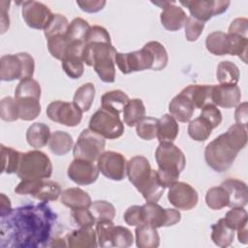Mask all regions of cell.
Returning a JSON list of instances; mask_svg holds the SVG:
<instances>
[{
	"instance_id": "38",
	"label": "cell",
	"mask_w": 248,
	"mask_h": 248,
	"mask_svg": "<svg viewBox=\"0 0 248 248\" xmlns=\"http://www.w3.org/2000/svg\"><path fill=\"white\" fill-rule=\"evenodd\" d=\"M206 205L213 210H219L229 206V195L224 187L217 186L207 190L205 195Z\"/></svg>"
},
{
	"instance_id": "63",
	"label": "cell",
	"mask_w": 248,
	"mask_h": 248,
	"mask_svg": "<svg viewBox=\"0 0 248 248\" xmlns=\"http://www.w3.org/2000/svg\"><path fill=\"white\" fill-rule=\"evenodd\" d=\"M65 241L66 240H64L63 238H53V239H50L48 246H50V247H61V246L65 247V246H67Z\"/></svg>"
},
{
	"instance_id": "32",
	"label": "cell",
	"mask_w": 248,
	"mask_h": 248,
	"mask_svg": "<svg viewBox=\"0 0 248 248\" xmlns=\"http://www.w3.org/2000/svg\"><path fill=\"white\" fill-rule=\"evenodd\" d=\"M122 113L123 121L127 126H136L143 117H145V107L142 100L139 98L129 100Z\"/></svg>"
},
{
	"instance_id": "30",
	"label": "cell",
	"mask_w": 248,
	"mask_h": 248,
	"mask_svg": "<svg viewBox=\"0 0 248 248\" xmlns=\"http://www.w3.org/2000/svg\"><path fill=\"white\" fill-rule=\"evenodd\" d=\"M73 137L64 131H55L50 134L48 140L49 150L57 156L66 155L73 148Z\"/></svg>"
},
{
	"instance_id": "9",
	"label": "cell",
	"mask_w": 248,
	"mask_h": 248,
	"mask_svg": "<svg viewBox=\"0 0 248 248\" xmlns=\"http://www.w3.org/2000/svg\"><path fill=\"white\" fill-rule=\"evenodd\" d=\"M15 192L18 195H30L43 202L56 201L62 193L59 184L48 179L21 180Z\"/></svg>"
},
{
	"instance_id": "22",
	"label": "cell",
	"mask_w": 248,
	"mask_h": 248,
	"mask_svg": "<svg viewBox=\"0 0 248 248\" xmlns=\"http://www.w3.org/2000/svg\"><path fill=\"white\" fill-rule=\"evenodd\" d=\"M66 241L70 248H95L98 245L96 231L92 227H80L73 231L67 235Z\"/></svg>"
},
{
	"instance_id": "20",
	"label": "cell",
	"mask_w": 248,
	"mask_h": 248,
	"mask_svg": "<svg viewBox=\"0 0 248 248\" xmlns=\"http://www.w3.org/2000/svg\"><path fill=\"white\" fill-rule=\"evenodd\" d=\"M240 100L241 91L236 84L213 85L211 96L213 105L225 108H231L240 104Z\"/></svg>"
},
{
	"instance_id": "51",
	"label": "cell",
	"mask_w": 248,
	"mask_h": 248,
	"mask_svg": "<svg viewBox=\"0 0 248 248\" xmlns=\"http://www.w3.org/2000/svg\"><path fill=\"white\" fill-rule=\"evenodd\" d=\"M224 220L234 231H237L242 226L248 224V214L243 207H232L229 210Z\"/></svg>"
},
{
	"instance_id": "47",
	"label": "cell",
	"mask_w": 248,
	"mask_h": 248,
	"mask_svg": "<svg viewBox=\"0 0 248 248\" xmlns=\"http://www.w3.org/2000/svg\"><path fill=\"white\" fill-rule=\"evenodd\" d=\"M89 210L96 222L101 220H113L115 217V208L113 204L106 201L93 202L89 206Z\"/></svg>"
},
{
	"instance_id": "60",
	"label": "cell",
	"mask_w": 248,
	"mask_h": 248,
	"mask_svg": "<svg viewBox=\"0 0 248 248\" xmlns=\"http://www.w3.org/2000/svg\"><path fill=\"white\" fill-rule=\"evenodd\" d=\"M1 202H0V217H3L5 215H7L8 213L11 212L12 208V204H11V201L10 199L5 195V194H1Z\"/></svg>"
},
{
	"instance_id": "56",
	"label": "cell",
	"mask_w": 248,
	"mask_h": 248,
	"mask_svg": "<svg viewBox=\"0 0 248 248\" xmlns=\"http://www.w3.org/2000/svg\"><path fill=\"white\" fill-rule=\"evenodd\" d=\"M123 219L129 226H140L143 224L141 205H132L128 207L124 212Z\"/></svg>"
},
{
	"instance_id": "29",
	"label": "cell",
	"mask_w": 248,
	"mask_h": 248,
	"mask_svg": "<svg viewBox=\"0 0 248 248\" xmlns=\"http://www.w3.org/2000/svg\"><path fill=\"white\" fill-rule=\"evenodd\" d=\"M50 138L49 127L45 123H34L26 131V140L31 147L39 149L48 143Z\"/></svg>"
},
{
	"instance_id": "62",
	"label": "cell",
	"mask_w": 248,
	"mask_h": 248,
	"mask_svg": "<svg viewBox=\"0 0 248 248\" xmlns=\"http://www.w3.org/2000/svg\"><path fill=\"white\" fill-rule=\"evenodd\" d=\"M247 225L242 226L241 228H239L237 230V238L239 240V242H241L242 244H247V240H248V231H247Z\"/></svg>"
},
{
	"instance_id": "24",
	"label": "cell",
	"mask_w": 248,
	"mask_h": 248,
	"mask_svg": "<svg viewBox=\"0 0 248 248\" xmlns=\"http://www.w3.org/2000/svg\"><path fill=\"white\" fill-rule=\"evenodd\" d=\"M212 88L213 85L190 84L182 89L180 93L185 95L192 102L195 108H202L204 106L212 104Z\"/></svg>"
},
{
	"instance_id": "27",
	"label": "cell",
	"mask_w": 248,
	"mask_h": 248,
	"mask_svg": "<svg viewBox=\"0 0 248 248\" xmlns=\"http://www.w3.org/2000/svg\"><path fill=\"white\" fill-rule=\"evenodd\" d=\"M179 132L178 123L170 114H164L158 119L157 139L160 142H172Z\"/></svg>"
},
{
	"instance_id": "48",
	"label": "cell",
	"mask_w": 248,
	"mask_h": 248,
	"mask_svg": "<svg viewBox=\"0 0 248 248\" xmlns=\"http://www.w3.org/2000/svg\"><path fill=\"white\" fill-rule=\"evenodd\" d=\"M157 123L158 119L154 117H143L136 125L137 135L144 140H151L157 138Z\"/></svg>"
},
{
	"instance_id": "43",
	"label": "cell",
	"mask_w": 248,
	"mask_h": 248,
	"mask_svg": "<svg viewBox=\"0 0 248 248\" xmlns=\"http://www.w3.org/2000/svg\"><path fill=\"white\" fill-rule=\"evenodd\" d=\"M109 242H110V247L127 248L133 244L134 236L129 229L122 226L114 225L110 232Z\"/></svg>"
},
{
	"instance_id": "49",
	"label": "cell",
	"mask_w": 248,
	"mask_h": 248,
	"mask_svg": "<svg viewBox=\"0 0 248 248\" xmlns=\"http://www.w3.org/2000/svg\"><path fill=\"white\" fill-rule=\"evenodd\" d=\"M62 68L69 78L77 79L83 75L84 62L78 56H68L62 60Z\"/></svg>"
},
{
	"instance_id": "40",
	"label": "cell",
	"mask_w": 248,
	"mask_h": 248,
	"mask_svg": "<svg viewBox=\"0 0 248 248\" xmlns=\"http://www.w3.org/2000/svg\"><path fill=\"white\" fill-rule=\"evenodd\" d=\"M228 35V54L238 56L244 63H247V47H248V37L229 34Z\"/></svg>"
},
{
	"instance_id": "28",
	"label": "cell",
	"mask_w": 248,
	"mask_h": 248,
	"mask_svg": "<svg viewBox=\"0 0 248 248\" xmlns=\"http://www.w3.org/2000/svg\"><path fill=\"white\" fill-rule=\"evenodd\" d=\"M136 244L139 248H156L160 244V236L157 229L148 224L137 226Z\"/></svg>"
},
{
	"instance_id": "15",
	"label": "cell",
	"mask_w": 248,
	"mask_h": 248,
	"mask_svg": "<svg viewBox=\"0 0 248 248\" xmlns=\"http://www.w3.org/2000/svg\"><path fill=\"white\" fill-rule=\"evenodd\" d=\"M97 167L107 178L114 181H120L126 175L127 161L121 153L115 151H105L99 156L97 160Z\"/></svg>"
},
{
	"instance_id": "8",
	"label": "cell",
	"mask_w": 248,
	"mask_h": 248,
	"mask_svg": "<svg viewBox=\"0 0 248 248\" xmlns=\"http://www.w3.org/2000/svg\"><path fill=\"white\" fill-rule=\"evenodd\" d=\"M89 129L105 139L114 140L123 135L124 125L118 114L100 108L91 116Z\"/></svg>"
},
{
	"instance_id": "5",
	"label": "cell",
	"mask_w": 248,
	"mask_h": 248,
	"mask_svg": "<svg viewBox=\"0 0 248 248\" xmlns=\"http://www.w3.org/2000/svg\"><path fill=\"white\" fill-rule=\"evenodd\" d=\"M239 151L227 134L224 133L206 145L204 159L207 166L213 170L224 172L232 167Z\"/></svg>"
},
{
	"instance_id": "44",
	"label": "cell",
	"mask_w": 248,
	"mask_h": 248,
	"mask_svg": "<svg viewBox=\"0 0 248 248\" xmlns=\"http://www.w3.org/2000/svg\"><path fill=\"white\" fill-rule=\"evenodd\" d=\"M69 24L70 23L65 16L61 14H53L49 22L44 29V34L46 39L57 35H66Z\"/></svg>"
},
{
	"instance_id": "54",
	"label": "cell",
	"mask_w": 248,
	"mask_h": 248,
	"mask_svg": "<svg viewBox=\"0 0 248 248\" xmlns=\"http://www.w3.org/2000/svg\"><path fill=\"white\" fill-rule=\"evenodd\" d=\"M201 116L206 119L211 127L217 128L222 122V113L220 109L213 104H208L202 108Z\"/></svg>"
},
{
	"instance_id": "41",
	"label": "cell",
	"mask_w": 248,
	"mask_h": 248,
	"mask_svg": "<svg viewBox=\"0 0 248 248\" xmlns=\"http://www.w3.org/2000/svg\"><path fill=\"white\" fill-rule=\"evenodd\" d=\"M152 54L153 56V71H161L166 68L169 57H168V52L165 48V46L157 42V41H150L146 43L144 46Z\"/></svg>"
},
{
	"instance_id": "12",
	"label": "cell",
	"mask_w": 248,
	"mask_h": 248,
	"mask_svg": "<svg viewBox=\"0 0 248 248\" xmlns=\"http://www.w3.org/2000/svg\"><path fill=\"white\" fill-rule=\"evenodd\" d=\"M143 224H148L156 229L162 227H170L178 223L181 214L174 208H163L157 202H146L141 205Z\"/></svg>"
},
{
	"instance_id": "21",
	"label": "cell",
	"mask_w": 248,
	"mask_h": 248,
	"mask_svg": "<svg viewBox=\"0 0 248 248\" xmlns=\"http://www.w3.org/2000/svg\"><path fill=\"white\" fill-rule=\"evenodd\" d=\"M229 195V206L244 207L248 202L247 185L238 179L229 178L221 183Z\"/></svg>"
},
{
	"instance_id": "55",
	"label": "cell",
	"mask_w": 248,
	"mask_h": 248,
	"mask_svg": "<svg viewBox=\"0 0 248 248\" xmlns=\"http://www.w3.org/2000/svg\"><path fill=\"white\" fill-rule=\"evenodd\" d=\"M72 216L79 227H92L96 223V220L89 208L73 209Z\"/></svg>"
},
{
	"instance_id": "50",
	"label": "cell",
	"mask_w": 248,
	"mask_h": 248,
	"mask_svg": "<svg viewBox=\"0 0 248 248\" xmlns=\"http://www.w3.org/2000/svg\"><path fill=\"white\" fill-rule=\"evenodd\" d=\"M1 119L7 122H13L19 119L18 107L15 98L5 97L0 103Z\"/></svg>"
},
{
	"instance_id": "57",
	"label": "cell",
	"mask_w": 248,
	"mask_h": 248,
	"mask_svg": "<svg viewBox=\"0 0 248 248\" xmlns=\"http://www.w3.org/2000/svg\"><path fill=\"white\" fill-rule=\"evenodd\" d=\"M229 34H237L247 37L248 19L245 17H237L233 19L229 26Z\"/></svg>"
},
{
	"instance_id": "33",
	"label": "cell",
	"mask_w": 248,
	"mask_h": 248,
	"mask_svg": "<svg viewBox=\"0 0 248 248\" xmlns=\"http://www.w3.org/2000/svg\"><path fill=\"white\" fill-rule=\"evenodd\" d=\"M18 107L19 119L24 121L34 120L41 113L40 99L33 97H25L16 99Z\"/></svg>"
},
{
	"instance_id": "1",
	"label": "cell",
	"mask_w": 248,
	"mask_h": 248,
	"mask_svg": "<svg viewBox=\"0 0 248 248\" xmlns=\"http://www.w3.org/2000/svg\"><path fill=\"white\" fill-rule=\"evenodd\" d=\"M57 215L40 202L16 207L0 220V246L38 248L48 246Z\"/></svg>"
},
{
	"instance_id": "14",
	"label": "cell",
	"mask_w": 248,
	"mask_h": 248,
	"mask_svg": "<svg viewBox=\"0 0 248 248\" xmlns=\"http://www.w3.org/2000/svg\"><path fill=\"white\" fill-rule=\"evenodd\" d=\"M180 4L189 10L192 17L202 22H206L211 17L225 13L231 2L220 0H188L180 1Z\"/></svg>"
},
{
	"instance_id": "17",
	"label": "cell",
	"mask_w": 248,
	"mask_h": 248,
	"mask_svg": "<svg viewBox=\"0 0 248 248\" xmlns=\"http://www.w3.org/2000/svg\"><path fill=\"white\" fill-rule=\"evenodd\" d=\"M168 200L177 209L190 210L194 208L199 201L197 191L188 183L176 181L169 187Z\"/></svg>"
},
{
	"instance_id": "25",
	"label": "cell",
	"mask_w": 248,
	"mask_h": 248,
	"mask_svg": "<svg viewBox=\"0 0 248 248\" xmlns=\"http://www.w3.org/2000/svg\"><path fill=\"white\" fill-rule=\"evenodd\" d=\"M61 202L73 209L89 208L92 203L90 196L80 188H68L61 193Z\"/></svg>"
},
{
	"instance_id": "3",
	"label": "cell",
	"mask_w": 248,
	"mask_h": 248,
	"mask_svg": "<svg viewBox=\"0 0 248 248\" xmlns=\"http://www.w3.org/2000/svg\"><path fill=\"white\" fill-rule=\"evenodd\" d=\"M116 49L111 42L85 43L82 60L87 66H92L100 79L107 83L115 80L114 56Z\"/></svg>"
},
{
	"instance_id": "46",
	"label": "cell",
	"mask_w": 248,
	"mask_h": 248,
	"mask_svg": "<svg viewBox=\"0 0 248 248\" xmlns=\"http://www.w3.org/2000/svg\"><path fill=\"white\" fill-rule=\"evenodd\" d=\"M70 42L66 35H57L47 39V48L51 56L58 60H63L68 53Z\"/></svg>"
},
{
	"instance_id": "36",
	"label": "cell",
	"mask_w": 248,
	"mask_h": 248,
	"mask_svg": "<svg viewBox=\"0 0 248 248\" xmlns=\"http://www.w3.org/2000/svg\"><path fill=\"white\" fill-rule=\"evenodd\" d=\"M206 49L214 55L222 56L228 54V35L222 31H214L205 39Z\"/></svg>"
},
{
	"instance_id": "13",
	"label": "cell",
	"mask_w": 248,
	"mask_h": 248,
	"mask_svg": "<svg viewBox=\"0 0 248 248\" xmlns=\"http://www.w3.org/2000/svg\"><path fill=\"white\" fill-rule=\"evenodd\" d=\"M47 117L67 127L78 126L82 119L81 109L74 103L64 101L51 102L46 108Z\"/></svg>"
},
{
	"instance_id": "2",
	"label": "cell",
	"mask_w": 248,
	"mask_h": 248,
	"mask_svg": "<svg viewBox=\"0 0 248 248\" xmlns=\"http://www.w3.org/2000/svg\"><path fill=\"white\" fill-rule=\"evenodd\" d=\"M126 173L129 181L142 195L146 202H157L165 191L159 180L157 170H152L144 156L132 157L127 162Z\"/></svg>"
},
{
	"instance_id": "31",
	"label": "cell",
	"mask_w": 248,
	"mask_h": 248,
	"mask_svg": "<svg viewBox=\"0 0 248 248\" xmlns=\"http://www.w3.org/2000/svg\"><path fill=\"white\" fill-rule=\"evenodd\" d=\"M211 239L219 247L230 246L234 238V230H232L224 220L221 218L217 223L211 226Z\"/></svg>"
},
{
	"instance_id": "26",
	"label": "cell",
	"mask_w": 248,
	"mask_h": 248,
	"mask_svg": "<svg viewBox=\"0 0 248 248\" xmlns=\"http://www.w3.org/2000/svg\"><path fill=\"white\" fill-rule=\"evenodd\" d=\"M129 96L122 90L116 89L106 92L101 98V108L113 112L115 114H120L127 103L129 102Z\"/></svg>"
},
{
	"instance_id": "61",
	"label": "cell",
	"mask_w": 248,
	"mask_h": 248,
	"mask_svg": "<svg viewBox=\"0 0 248 248\" xmlns=\"http://www.w3.org/2000/svg\"><path fill=\"white\" fill-rule=\"evenodd\" d=\"M10 19L9 15L7 13V8L4 7L3 2H1V33H5L6 30L9 28Z\"/></svg>"
},
{
	"instance_id": "39",
	"label": "cell",
	"mask_w": 248,
	"mask_h": 248,
	"mask_svg": "<svg viewBox=\"0 0 248 248\" xmlns=\"http://www.w3.org/2000/svg\"><path fill=\"white\" fill-rule=\"evenodd\" d=\"M1 162L2 172L5 173H16L21 152L1 144Z\"/></svg>"
},
{
	"instance_id": "34",
	"label": "cell",
	"mask_w": 248,
	"mask_h": 248,
	"mask_svg": "<svg viewBox=\"0 0 248 248\" xmlns=\"http://www.w3.org/2000/svg\"><path fill=\"white\" fill-rule=\"evenodd\" d=\"M216 77L220 84H236L240 73L238 67L231 61H222L218 64Z\"/></svg>"
},
{
	"instance_id": "18",
	"label": "cell",
	"mask_w": 248,
	"mask_h": 248,
	"mask_svg": "<svg viewBox=\"0 0 248 248\" xmlns=\"http://www.w3.org/2000/svg\"><path fill=\"white\" fill-rule=\"evenodd\" d=\"M99 169L94 162L75 159L68 167V177L78 185H89L94 183L99 176Z\"/></svg>"
},
{
	"instance_id": "52",
	"label": "cell",
	"mask_w": 248,
	"mask_h": 248,
	"mask_svg": "<svg viewBox=\"0 0 248 248\" xmlns=\"http://www.w3.org/2000/svg\"><path fill=\"white\" fill-rule=\"evenodd\" d=\"M114 227L112 220H101L96 222V234L98 245L101 247H110L109 237Z\"/></svg>"
},
{
	"instance_id": "37",
	"label": "cell",
	"mask_w": 248,
	"mask_h": 248,
	"mask_svg": "<svg viewBox=\"0 0 248 248\" xmlns=\"http://www.w3.org/2000/svg\"><path fill=\"white\" fill-rule=\"evenodd\" d=\"M213 128L209 122L201 115L191 120L188 125V135L196 141H204L211 135Z\"/></svg>"
},
{
	"instance_id": "10",
	"label": "cell",
	"mask_w": 248,
	"mask_h": 248,
	"mask_svg": "<svg viewBox=\"0 0 248 248\" xmlns=\"http://www.w3.org/2000/svg\"><path fill=\"white\" fill-rule=\"evenodd\" d=\"M106 140L92 130L84 129L73 147L75 159H82L94 162L104 152Z\"/></svg>"
},
{
	"instance_id": "42",
	"label": "cell",
	"mask_w": 248,
	"mask_h": 248,
	"mask_svg": "<svg viewBox=\"0 0 248 248\" xmlns=\"http://www.w3.org/2000/svg\"><path fill=\"white\" fill-rule=\"evenodd\" d=\"M90 27L91 26L85 19L76 17L69 24L66 38L69 42H85V37Z\"/></svg>"
},
{
	"instance_id": "23",
	"label": "cell",
	"mask_w": 248,
	"mask_h": 248,
	"mask_svg": "<svg viewBox=\"0 0 248 248\" xmlns=\"http://www.w3.org/2000/svg\"><path fill=\"white\" fill-rule=\"evenodd\" d=\"M169 110L176 121L186 123L189 122L194 114L195 107L192 102L182 93L172 98L169 105Z\"/></svg>"
},
{
	"instance_id": "19",
	"label": "cell",
	"mask_w": 248,
	"mask_h": 248,
	"mask_svg": "<svg viewBox=\"0 0 248 248\" xmlns=\"http://www.w3.org/2000/svg\"><path fill=\"white\" fill-rule=\"evenodd\" d=\"M152 3L163 9L160 15V20L167 30L178 31L184 26L188 16L181 7L175 5V2L158 1Z\"/></svg>"
},
{
	"instance_id": "35",
	"label": "cell",
	"mask_w": 248,
	"mask_h": 248,
	"mask_svg": "<svg viewBox=\"0 0 248 248\" xmlns=\"http://www.w3.org/2000/svg\"><path fill=\"white\" fill-rule=\"evenodd\" d=\"M95 98V86L91 82H87L79 86L74 95L73 103L77 105L81 111H88Z\"/></svg>"
},
{
	"instance_id": "6",
	"label": "cell",
	"mask_w": 248,
	"mask_h": 248,
	"mask_svg": "<svg viewBox=\"0 0 248 248\" xmlns=\"http://www.w3.org/2000/svg\"><path fill=\"white\" fill-rule=\"evenodd\" d=\"M16 174L21 180L49 178L52 174L51 161L40 150L21 153Z\"/></svg>"
},
{
	"instance_id": "7",
	"label": "cell",
	"mask_w": 248,
	"mask_h": 248,
	"mask_svg": "<svg viewBox=\"0 0 248 248\" xmlns=\"http://www.w3.org/2000/svg\"><path fill=\"white\" fill-rule=\"evenodd\" d=\"M34 58L27 52L6 54L0 59V78L2 81H13L33 77Z\"/></svg>"
},
{
	"instance_id": "4",
	"label": "cell",
	"mask_w": 248,
	"mask_h": 248,
	"mask_svg": "<svg viewBox=\"0 0 248 248\" xmlns=\"http://www.w3.org/2000/svg\"><path fill=\"white\" fill-rule=\"evenodd\" d=\"M155 159L158 165V177L165 188L178 181L181 171L186 166L184 153L172 142H160Z\"/></svg>"
},
{
	"instance_id": "53",
	"label": "cell",
	"mask_w": 248,
	"mask_h": 248,
	"mask_svg": "<svg viewBox=\"0 0 248 248\" xmlns=\"http://www.w3.org/2000/svg\"><path fill=\"white\" fill-rule=\"evenodd\" d=\"M184 28L185 37L187 41L195 42L202 35L204 28V22H202L192 16H189L184 24Z\"/></svg>"
},
{
	"instance_id": "45",
	"label": "cell",
	"mask_w": 248,
	"mask_h": 248,
	"mask_svg": "<svg viewBox=\"0 0 248 248\" xmlns=\"http://www.w3.org/2000/svg\"><path fill=\"white\" fill-rule=\"evenodd\" d=\"M25 97L41 98V86L39 82L32 78L20 80L15 90V99Z\"/></svg>"
},
{
	"instance_id": "16",
	"label": "cell",
	"mask_w": 248,
	"mask_h": 248,
	"mask_svg": "<svg viewBox=\"0 0 248 248\" xmlns=\"http://www.w3.org/2000/svg\"><path fill=\"white\" fill-rule=\"evenodd\" d=\"M21 15L25 23L33 29H45L53 16L46 5L33 0L22 2Z\"/></svg>"
},
{
	"instance_id": "58",
	"label": "cell",
	"mask_w": 248,
	"mask_h": 248,
	"mask_svg": "<svg viewBox=\"0 0 248 248\" xmlns=\"http://www.w3.org/2000/svg\"><path fill=\"white\" fill-rule=\"evenodd\" d=\"M77 5L86 13H97L106 5V1L101 0H89V1H77Z\"/></svg>"
},
{
	"instance_id": "11",
	"label": "cell",
	"mask_w": 248,
	"mask_h": 248,
	"mask_svg": "<svg viewBox=\"0 0 248 248\" xmlns=\"http://www.w3.org/2000/svg\"><path fill=\"white\" fill-rule=\"evenodd\" d=\"M114 62L122 74L128 75L147 69L152 70L153 56L146 47L142 46V48L132 52H116Z\"/></svg>"
},
{
	"instance_id": "59",
	"label": "cell",
	"mask_w": 248,
	"mask_h": 248,
	"mask_svg": "<svg viewBox=\"0 0 248 248\" xmlns=\"http://www.w3.org/2000/svg\"><path fill=\"white\" fill-rule=\"evenodd\" d=\"M234 119H235L236 124L247 127V123H248V104L246 102H243V103L238 104L236 106V108H235V111H234Z\"/></svg>"
}]
</instances>
